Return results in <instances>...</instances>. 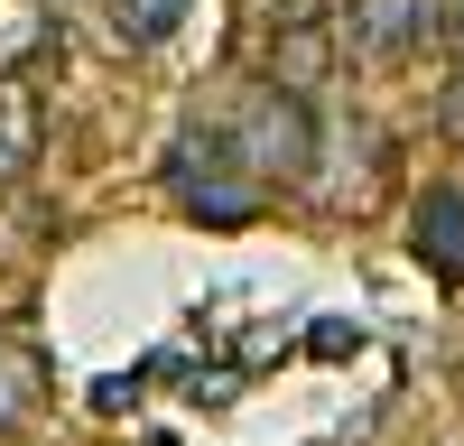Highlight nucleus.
<instances>
[{
	"label": "nucleus",
	"mask_w": 464,
	"mask_h": 446,
	"mask_svg": "<svg viewBox=\"0 0 464 446\" xmlns=\"http://www.w3.org/2000/svg\"><path fill=\"white\" fill-rule=\"evenodd\" d=\"M47 149V112H37V84L28 74H0V186H19Z\"/></svg>",
	"instance_id": "nucleus-4"
},
{
	"label": "nucleus",
	"mask_w": 464,
	"mask_h": 446,
	"mask_svg": "<svg viewBox=\"0 0 464 446\" xmlns=\"http://www.w3.org/2000/svg\"><path fill=\"white\" fill-rule=\"evenodd\" d=\"M343 37L391 65V56H409L428 37V0H343Z\"/></svg>",
	"instance_id": "nucleus-3"
},
{
	"label": "nucleus",
	"mask_w": 464,
	"mask_h": 446,
	"mask_svg": "<svg viewBox=\"0 0 464 446\" xmlns=\"http://www.w3.org/2000/svg\"><path fill=\"white\" fill-rule=\"evenodd\" d=\"M223 149L251 168V186H297L306 177V159H316V121H306V93H288V84H260L251 102H242V121L223 131Z\"/></svg>",
	"instance_id": "nucleus-1"
},
{
	"label": "nucleus",
	"mask_w": 464,
	"mask_h": 446,
	"mask_svg": "<svg viewBox=\"0 0 464 446\" xmlns=\"http://www.w3.org/2000/svg\"><path fill=\"white\" fill-rule=\"evenodd\" d=\"M186 10L196 0H102V28H111V47H168Z\"/></svg>",
	"instance_id": "nucleus-7"
},
{
	"label": "nucleus",
	"mask_w": 464,
	"mask_h": 446,
	"mask_svg": "<svg viewBox=\"0 0 464 446\" xmlns=\"http://www.w3.org/2000/svg\"><path fill=\"white\" fill-rule=\"evenodd\" d=\"M177 205L205 214V223H242V214L260 205V186H251V168L223 149V131H205V140L177 149Z\"/></svg>",
	"instance_id": "nucleus-2"
},
{
	"label": "nucleus",
	"mask_w": 464,
	"mask_h": 446,
	"mask_svg": "<svg viewBox=\"0 0 464 446\" xmlns=\"http://www.w3.org/2000/svg\"><path fill=\"white\" fill-rule=\"evenodd\" d=\"M418 260L437 279H464V196L455 186H428L418 196Z\"/></svg>",
	"instance_id": "nucleus-5"
},
{
	"label": "nucleus",
	"mask_w": 464,
	"mask_h": 446,
	"mask_svg": "<svg viewBox=\"0 0 464 446\" xmlns=\"http://www.w3.org/2000/svg\"><path fill=\"white\" fill-rule=\"evenodd\" d=\"M446 121H455V140H464V65H455V93H446Z\"/></svg>",
	"instance_id": "nucleus-9"
},
{
	"label": "nucleus",
	"mask_w": 464,
	"mask_h": 446,
	"mask_svg": "<svg viewBox=\"0 0 464 446\" xmlns=\"http://www.w3.org/2000/svg\"><path fill=\"white\" fill-rule=\"evenodd\" d=\"M37 400H47V354L0 334V437L28 428V419H37Z\"/></svg>",
	"instance_id": "nucleus-6"
},
{
	"label": "nucleus",
	"mask_w": 464,
	"mask_h": 446,
	"mask_svg": "<svg viewBox=\"0 0 464 446\" xmlns=\"http://www.w3.org/2000/svg\"><path fill=\"white\" fill-rule=\"evenodd\" d=\"M316 74H325V37H316V28H288V47L269 56V84L306 93V84H316Z\"/></svg>",
	"instance_id": "nucleus-8"
}]
</instances>
